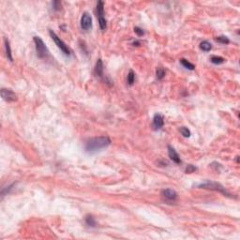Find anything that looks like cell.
Wrapping results in <instances>:
<instances>
[{
  "label": "cell",
  "instance_id": "ac0fdd59",
  "mask_svg": "<svg viewBox=\"0 0 240 240\" xmlns=\"http://www.w3.org/2000/svg\"><path fill=\"white\" fill-rule=\"evenodd\" d=\"M216 41L222 43V44H229V43H230V40L228 39L227 37H225V36L217 37V38H216Z\"/></svg>",
  "mask_w": 240,
  "mask_h": 240
},
{
  "label": "cell",
  "instance_id": "9c48e42d",
  "mask_svg": "<svg viewBox=\"0 0 240 240\" xmlns=\"http://www.w3.org/2000/svg\"><path fill=\"white\" fill-rule=\"evenodd\" d=\"M168 155H169L170 159L175 163H176V164H179V163L182 162L179 155L177 154V152L175 150V148L172 147L171 146H168Z\"/></svg>",
  "mask_w": 240,
  "mask_h": 240
},
{
  "label": "cell",
  "instance_id": "52a82bcc",
  "mask_svg": "<svg viewBox=\"0 0 240 240\" xmlns=\"http://www.w3.org/2000/svg\"><path fill=\"white\" fill-rule=\"evenodd\" d=\"M161 197L167 202H175L177 198V193L175 190L167 189L161 191Z\"/></svg>",
  "mask_w": 240,
  "mask_h": 240
},
{
  "label": "cell",
  "instance_id": "e0dca14e",
  "mask_svg": "<svg viewBox=\"0 0 240 240\" xmlns=\"http://www.w3.org/2000/svg\"><path fill=\"white\" fill-rule=\"evenodd\" d=\"M85 223L90 227H96V220L92 216L87 215L85 217Z\"/></svg>",
  "mask_w": 240,
  "mask_h": 240
},
{
  "label": "cell",
  "instance_id": "6da1fadb",
  "mask_svg": "<svg viewBox=\"0 0 240 240\" xmlns=\"http://www.w3.org/2000/svg\"><path fill=\"white\" fill-rule=\"evenodd\" d=\"M111 145V139L108 136H99L95 137L88 140L85 143L84 149L86 152L93 153L99 150H102L103 148H106Z\"/></svg>",
  "mask_w": 240,
  "mask_h": 240
},
{
  "label": "cell",
  "instance_id": "d6986e66",
  "mask_svg": "<svg viewBox=\"0 0 240 240\" xmlns=\"http://www.w3.org/2000/svg\"><path fill=\"white\" fill-rule=\"evenodd\" d=\"M156 76H157L158 80H162L163 78H164V76H165V70H163L162 68L157 69V70H156Z\"/></svg>",
  "mask_w": 240,
  "mask_h": 240
},
{
  "label": "cell",
  "instance_id": "44dd1931",
  "mask_svg": "<svg viewBox=\"0 0 240 240\" xmlns=\"http://www.w3.org/2000/svg\"><path fill=\"white\" fill-rule=\"evenodd\" d=\"M53 9H54L55 11H60V9H61V3H60L59 1H54V2H53Z\"/></svg>",
  "mask_w": 240,
  "mask_h": 240
},
{
  "label": "cell",
  "instance_id": "cb8c5ba5",
  "mask_svg": "<svg viewBox=\"0 0 240 240\" xmlns=\"http://www.w3.org/2000/svg\"><path fill=\"white\" fill-rule=\"evenodd\" d=\"M133 45L134 46H139V45H140V42H139L138 40H135V41L133 42Z\"/></svg>",
  "mask_w": 240,
  "mask_h": 240
},
{
  "label": "cell",
  "instance_id": "8992f818",
  "mask_svg": "<svg viewBox=\"0 0 240 240\" xmlns=\"http://www.w3.org/2000/svg\"><path fill=\"white\" fill-rule=\"evenodd\" d=\"M1 96L4 100H6V102H15L17 99V96L16 94L13 92L12 90L11 89H6V88H2L1 89Z\"/></svg>",
  "mask_w": 240,
  "mask_h": 240
},
{
  "label": "cell",
  "instance_id": "603a6c76",
  "mask_svg": "<svg viewBox=\"0 0 240 240\" xmlns=\"http://www.w3.org/2000/svg\"><path fill=\"white\" fill-rule=\"evenodd\" d=\"M134 32L136 33V34L139 36V37H141V36H143V34H145V31H143L142 28H140V27H138V26H136V27H134Z\"/></svg>",
  "mask_w": 240,
  "mask_h": 240
},
{
  "label": "cell",
  "instance_id": "4fadbf2b",
  "mask_svg": "<svg viewBox=\"0 0 240 240\" xmlns=\"http://www.w3.org/2000/svg\"><path fill=\"white\" fill-rule=\"evenodd\" d=\"M210 60H211V62H212V63L215 64V65H220V64L224 63V61H225V59L223 58V57H222V56H218V55H213V56H211Z\"/></svg>",
  "mask_w": 240,
  "mask_h": 240
},
{
  "label": "cell",
  "instance_id": "5bb4252c",
  "mask_svg": "<svg viewBox=\"0 0 240 240\" xmlns=\"http://www.w3.org/2000/svg\"><path fill=\"white\" fill-rule=\"evenodd\" d=\"M134 81H135V73L132 70H131L128 73V77H127V83L129 85H132L134 84Z\"/></svg>",
  "mask_w": 240,
  "mask_h": 240
},
{
  "label": "cell",
  "instance_id": "7a4b0ae2",
  "mask_svg": "<svg viewBox=\"0 0 240 240\" xmlns=\"http://www.w3.org/2000/svg\"><path fill=\"white\" fill-rule=\"evenodd\" d=\"M34 42L36 46L37 55L40 58H46L49 55V51H48L45 43L40 39V37H34Z\"/></svg>",
  "mask_w": 240,
  "mask_h": 240
},
{
  "label": "cell",
  "instance_id": "3957f363",
  "mask_svg": "<svg viewBox=\"0 0 240 240\" xmlns=\"http://www.w3.org/2000/svg\"><path fill=\"white\" fill-rule=\"evenodd\" d=\"M49 34H50L51 38L53 39V40L55 41L56 46L60 49V51L63 53L65 55L70 56V50L69 49V47L66 45V43L63 40H60V38L57 36L53 30H49Z\"/></svg>",
  "mask_w": 240,
  "mask_h": 240
},
{
  "label": "cell",
  "instance_id": "9a60e30c",
  "mask_svg": "<svg viewBox=\"0 0 240 240\" xmlns=\"http://www.w3.org/2000/svg\"><path fill=\"white\" fill-rule=\"evenodd\" d=\"M180 63L182 64V66L184 67V68H186L187 70H193L195 69V67L193 64H191L190 62H189L188 60H186L184 58H182L180 59Z\"/></svg>",
  "mask_w": 240,
  "mask_h": 240
},
{
  "label": "cell",
  "instance_id": "ba28073f",
  "mask_svg": "<svg viewBox=\"0 0 240 240\" xmlns=\"http://www.w3.org/2000/svg\"><path fill=\"white\" fill-rule=\"evenodd\" d=\"M163 125H164V118L160 114H157L154 116V118H153V124L152 127L155 131H158V129H160Z\"/></svg>",
  "mask_w": 240,
  "mask_h": 240
},
{
  "label": "cell",
  "instance_id": "7c38bea8",
  "mask_svg": "<svg viewBox=\"0 0 240 240\" xmlns=\"http://www.w3.org/2000/svg\"><path fill=\"white\" fill-rule=\"evenodd\" d=\"M4 43H5V49H6V55L7 57L9 58V61H12V55H11V45H9V42L8 39L4 40Z\"/></svg>",
  "mask_w": 240,
  "mask_h": 240
},
{
  "label": "cell",
  "instance_id": "30bf717a",
  "mask_svg": "<svg viewBox=\"0 0 240 240\" xmlns=\"http://www.w3.org/2000/svg\"><path fill=\"white\" fill-rule=\"evenodd\" d=\"M94 71H95V74L97 75L98 77H102L103 76V63L102 59H98Z\"/></svg>",
  "mask_w": 240,
  "mask_h": 240
},
{
  "label": "cell",
  "instance_id": "7402d4cb",
  "mask_svg": "<svg viewBox=\"0 0 240 240\" xmlns=\"http://www.w3.org/2000/svg\"><path fill=\"white\" fill-rule=\"evenodd\" d=\"M196 171V167L195 166H193V165H191V164H190V165H188V167L186 168V173L187 174H191V173H193V172H195Z\"/></svg>",
  "mask_w": 240,
  "mask_h": 240
},
{
  "label": "cell",
  "instance_id": "ffe728a7",
  "mask_svg": "<svg viewBox=\"0 0 240 240\" xmlns=\"http://www.w3.org/2000/svg\"><path fill=\"white\" fill-rule=\"evenodd\" d=\"M179 131H180V133L182 134V135H183L184 137H186V138L190 137V134H191L190 129H189L188 128H186V127H181V128L179 129Z\"/></svg>",
  "mask_w": 240,
  "mask_h": 240
},
{
  "label": "cell",
  "instance_id": "5b68a950",
  "mask_svg": "<svg viewBox=\"0 0 240 240\" xmlns=\"http://www.w3.org/2000/svg\"><path fill=\"white\" fill-rule=\"evenodd\" d=\"M81 27L84 30H89L92 27V17L88 12H84L81 17Z\"/></svg>",
  "mask_w": 240,
  "mask_h": 240
},
{
  "label": "cell",
  "instance_id": "2e32d148",
  "mask_svg": "<svg viewBox=\"0 0 240 240\" xmlns=\"http://www.w3.org/2000/svg\"><path fill=\"white\" fill-rule=\"evenodd\" d=\"M200 49L204 51V52H208V51H210L211 49H212V45H211L210 42L204 40V41L200 43Z\"/></svg>",
  "mask_w": 240,
  "mask_h": 240
},
{
  "label": "cell",
  "instance_id": "277c9868",
  "mask_svg": "<svg viewBox=\"0 0 240 240\" xmlns=\"http://www.w3.org/2000/svg\"><path fill=\"white\" fill-rule=\"evenodd\" d=\"M199 188L210 190H216V191H219V192H222V194L226 195V196H230V193L227 192L226 190H225L220 184L217 183V182H205V183L200 184Z\"/></svg>",
  "mask_w": 240,
  "mask_h": 240
},
{
  "label": "cell",
  "instance_id": "8fae6325",
  "mask_svg": "<svg viewBox=\"0 0 240 240\" xmlns=\"http://www.w3.org/2000/svg\"><path fill=\"white\" fill-rule=\"evenodd\" d=\"M97 16H98V19L105 18L104 17V3L102 1H99L97 4Z\"/></svg>",
  "mask_w": 240,
  "mask_h": 240
}]
</instances>
